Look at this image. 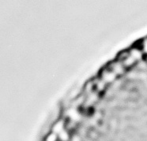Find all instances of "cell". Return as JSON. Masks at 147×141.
Returning a JSON list of instances; mask_svg holds the SVG:
<instances>
[{
  "mask_svg": "<svg viewBox=\"0 0 147 141\" xmlns=\"http://www.w3.org/2000/svg\"><path fill=\"white\" fill-rule=\"evenodd\" d=\"M116 59L121 61L127 69L132 68L138 63L134 58L129 55L128 51H123L120 52L118 55V57Z\"/></svg>",
  "mask_w": 147,
  "mask_h": 141,
  "instance_id": "cell-1",
  "label": "cell"
},
{
  "mask_svg": "<svg viewBox=\"0 0 147 141\" xmlns=\"http://www.w3.org/2000/svg\"><path fill=\"white\" fill-rule=\"evenodd\" d=\"M98 77H99L104 82H105L107 84H110L113 83V82L116 80V78L118 77L112 70H110L107 66L103 68L102 69H101V71H100V73Z\"/></svg>",
  "mask_w": 147,
  "mask_h": 141,
  "instance_id": "cell-2",
  "label": "cell"
},
{
  "mask_svg": "<svg viewBox=\"0 0 147 141\" xmlns=\"http://www.w3.org/2000/svg\"><path fill=\"white\" fill-rule=\"evenodd\" d=\"M107 67L109 68L110 70H112L117 77L123 75L126 73V71H127V69L124 67V65H123V63L120 61L117 60V59L111 61L108 65Z\"/></svg>",
  "mask_w": 147,
  "mask_h": 141,
  "instance_id": "cell-3",
  "label": "cell"
},
{
  "mask_svg": "<svg viewBox=\"0 0 147 141\" xmlns=\"http://www.w3.org/2000/svg\"><path fill=\"white\" fill-rule=\"evenodd\" d=\"M128 53L129 55L134 58L135 61H137L138 63L141 61L144 58V55L140 47H138V45H134L130 49H128Z\"/></svg>",
  "mask_w": 147,
  "mask_h": 141,
  "instance_id": "cell-4",
  "label": "cell"
},
{
  "mask_svg": "<svg viewBox=\"0 0 147 141\" xmlns=\"http://www.w3.org/2000/svg\"><path fill=\"white\" fill-rule=\"evenodd\" d=\"M93 85H94V91L97 92L98 94H101L105 91L106 88H107V84L105 82H104L99 77H96L95 79H93Z\"/></svg>",
  "mask_w": 147,
  "mask_h": 141,
  "instance_id": "cell-5",
  "label": "cell"
},
{
  "mask_svg": "<svg viewBox=\"0 0 147 141\" xmlns=\"http://www.w3.org/2000/svg\"><path fill=\"white\" fill-rule=\"evenodd\" d=\"M99 96V94L96 92L95 91L89 94V95H87L86 96V99H85V102H84L85 106L89 107V106L93 105L96 102V100H98Z\"/></svg>",
  "mask_w": 147,
  "mask_h": 141,
  "instance_id": "cell-6",
  "label": "cell"
},
{
  "mask_svg": "<svg viewBox=\"0 0 147 141\" xmlns=\"http://www.w3.org/2000/svg\"><path fill=\"white\" fill-rule=\"evenodd\" d=\"M138 47H140L144 56H147V37H145L138 42Z\"/></svg>",
  "mask_w": 147,
  "mask_h": 141,
  "instance_id": "cell-7",
  "label": "cell"
},
{
  "mask_svg": "<svg viewBox=\"0 0 147 141\" xmlns=\"http://www.w3.org/2000/svg\"><path fill=\"white\" fill-rule=\"evenodd\" d=\"M63 127H64V124L63 122L62 121H59L55 125H54V128H53V131L55 134H59L60 132L63 131Z\"/></svg>",
  "mask_w": 147,
  "mask_h": 141,
  "instance_id": "cell-8",
  "label": "cell"
},
{
  "mask_svg": "<svg viewBox=\"0 0 147 141\" xmlns=\"http://www.w3.org/2000/svg\"><path fill=\"white\" fill-rule=\"evenodd\" d=\"M59 138H60L61 140H63L64 141L67 140V139H68V135H67V132L64 131V130L59 134Z\"/></svg>",
  "mask_w": 147,
  "mask_h": 141,
  "instance_id": "cell-9",
  "label": "cell"
},
{
  "mask_svg": "<svg viewBox=\"0 0 147 141\" xmlns=\"http://www.w3.org/2000/svg\"><path fill=\"white\" fill-rule=\"evenodd\" d=\"M56 140H57V136L55 133H54V134H51L48 136L47 141H56Z\"/></svg>",
  "mask_w": 147,
  "mask_h": 141,
  "instance_id": "cell-10",
  "label": "cell"
}]
</instances>
